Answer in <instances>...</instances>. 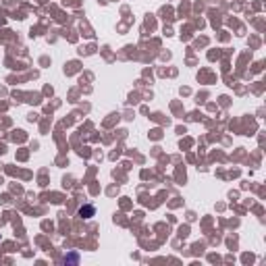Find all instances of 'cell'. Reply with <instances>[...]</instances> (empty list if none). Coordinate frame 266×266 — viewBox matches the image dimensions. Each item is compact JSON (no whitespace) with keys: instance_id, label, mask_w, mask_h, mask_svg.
Returning <instances> with one entry per match:
<instances>
[{"instance_id":"obj_1","label":"cell","mask_w":266,"mask_h":266,"mask_svg":"<svg viewBox=\"0 0 266 266\" xmlns=\"http://www.w3.org/2000/svg\"><path fill=\"white\" fill-rule=\"evenodd\" d=\"M79 215H81L83 219H90V217L94 215V208H92V206H85V208L79 210Z\"/></svg>"}]
</instances>
